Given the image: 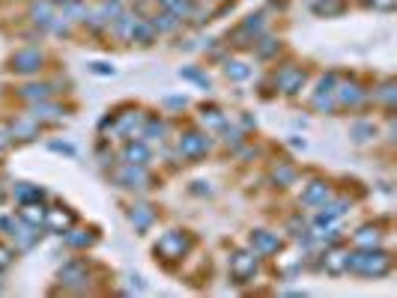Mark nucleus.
<instances>
[{"instance_id":"13","label":"nucleus","mask_w":397,"mask_h":298,"mask_svg":"<svg viewBox=\"0 0 397 298\" xmlns=\"http://www.w3.org/2000/svg\"><path fill=\"white\" fill-rule=\"evenodd\" d=\"M176 24H179V21H176L173 15H161V21H159V18L153 21V27H156V30H173Z\"/></svg>"},{"instance_id":"9","label":"nucleus","mask_w":397,"mask_h":298,"mask_svg":"<svg viewBox=\"0 0 397 298\" xmlns=\"http://www.w3.org/2000/svg\"><path fill=\"white\" fill-rule=\"evenodd\" d=\"M338 96H341V101H344V104H355V101H362V99H365V93L358 90L355 84H344V87L338 90Z\"/></svg>"},{"instance_id":"5","label":"nucleus","mask_w":397,"mask_h":298,"mask_svg":"<svg viewBox=\"0 0 397 298\" xmlns=\"http://www.w3.org/2000/svg\"><path fill=\"white\" fill-rule=\"evenodd\" d=\"M179 149H183V155H200V152H206V149H209V140L203 134H188Z\"/></svg>"},{"instance_id":"18","label":"nucleus","mask_w":397,"mask_h":298,"mask_svg":"<svg viewBox=\"0 0 397 298\" xmlns=\"http://www.w3.org/2000/svg\"><path fill=\"white\" fill-rule=\"evenodd\" d=\"M96 72H99V74H114V69H107L105 63H96Z\"/></svg>"},{"instance_id":"12","label":"nucleus","mask_w":397,"mask_h":298,"mask_svg":"<svg viewBox=\"0 0 397 298\" xmlns=\"http://www.w3.org/2000/svg\"><path fill=\"white\" fill-rule=\"evenodd\" d=\"M164 6H170L176 15H188V12H191V3H188V0H164Z\"/></svg>"},{"instance_id":"8","label":"nucleus","mask_w":397,"mask_h":298,"mask_svg":"<svg viewBox=\"0 0 397 298\" xmlns=\"http://www.w3.org/2000/svg\"><path fill=\"white\" fill-rule=\"evenodd\" d=\"M36 66H39V54L36 51H24L15 57V69H21V72H33Z\"/></svg>"},{"instance_id":"15","label":"nucleus","mask_w":397,"mask_h":298,"mask_svg":"<svg viewBox=\"0 0 397 298\" xmlns=\"http://www.w3.org/2000/svg\"><path fill=\"white\" fill-rule=\"evenodd\" d=\"M156 134H159V140H161V134H164V125H161V123H150V128H147V134H143V137H147V140H156Z\"/></svg>"},{"instance_id":"16","label":"nucleus","mask_w":397,"mask_h":298,"mask_svg":"<svg viewBox=\"0 0 397 298\" xmlns=\"http://www.w3.org/2000/svg\"><path fill=\"white\" fill-rule=\"evenodd\" d=\"M24 96H27V99H36V96H39V99H42V96H48V87H27Z\"/></svg>"},{"instance_id":"6","label":"nucleus","mask_w":397,"mask_h":298,"mask_svg":"<svg viewBox=\"0 0 397 298\" xmlns=\"http://www.w3.org/2000/svg\"><path fill=\"white\" fill-rule=\"evenodd\" d=\"M308 206H322V203H326L329 200V188H326V185H322V182H314L311 185V188L305 191V197H302Z\"/></svg>"},{"instance_id":"2","label":"nucleus","mask_w":397,"mask_h":298,"mask_svg":"<svg viewBox=\"0 0 397 298\" xmlns=\"http://www.w3.org/2000/svg\"><path fill=\"white\" fill-rule=\"evenodd\" d=\"M233 274L239 277V280H245V277H251L257 272V253H236L233 256Z\"/></svg>"},{"instance_id":"7","label":"nucleus","mask_w":397,"mask_h":298,"mask_svg":"<svg viewBox=\"0 0 397 298\" xmlns=\"http://www.w3.org/2000/svg\"><path fill=\"white\" fill-rule=\"evenodd\" d=\"M126 158H129L132 164H147L150 149L143 146V143H129V146H126Z\"/></svg>"},{"instance_id":"3","label":"nucleus","mask_w":397,"mask_h":298,"mask_svg":"<svg viewBox=\"0 0 397 298\" xmlns=\"http://www.w3.org/2000/svg\"><path fill=\"white\" fill-rule=\"evenodd\" d=\"M120 182H126V188H143V182H147V173H143V167L137 164H132L129 161V167L120 173Z\"/></svg>"},{"instance_id":"14","label":"nucleus","mask_w":397,"mask_h":298,"mask_svg":"<svg viewBox=\"0 0 397 298\" xmlns=\"http://www.w3.org/2000/svg\"><path fill=\"white\" fill-rule=\"evenodd\" d=\"M227 74H233L236 81H242V78H248L251 72H248V69H242V63H230V66H227Z\"/></svg>"},{"instance_id":"1","label":"nucleus","mask_w":397,"mask_h":298,"mask_svg":"<svg viewBox=\"0 0 397 298\" xmlns=\"http://www.w3.org/2000/svg\"><path fill=\"white\" fill-rule=\"evenodd\" d=\"M346 269L349 272H362V274H385L391 269V256L388 253H379V250L373 253L371 248L368 250H355V253L346 256Z\"/></svg>"},{"instance_id":"4","label":"nucleus","mask_w":397,"mask_h":298,"mask_svg":"<svg viewBox=\"0 0 397 298\" xmlns=\"http://www.w3.org/2000/svg\"><path fill=\"white\" fill-rule=\"evenodd\" d=\"M159 250H161V253H167V256H183V250H185V239L179 236V233H170V236H164V239L159 242Z\"/></svg>"},{"instance_id":"10","label":"nucleus","mask_w":397,"mask_h":298,"mask_svg":"<svg viewBox=\"0 0 397 298\" xmlns=\"http://www.w3.org/2000/svg\"><path fill=\"white\" fill-rule=\"evenodd\" d=\"M251 242H254L260 250H278L281 248V242L275 236H266V233H254V239H251Z\"/></svg>"},{"instance_id":"11","label":"nucleus","mask_w":397,"mask_h":298,"mask_svg":"<svg viewBox=\"0 0 397 298\" xmlns=\"http://www.w3.org/2000/svg\"><path fill=\"white\" fill-rule=\"evenodd\" d=\"M132 218H137V230H143L153 221V209L150 206H137V212H132Z\"/></svg>"},{"instance_id":"17","label":"nucleus","mask_w":397,"mask_h":298,"mask_svg":"<svg viewBox=\"0 0 397 298\" xmlns=\"http://www.w3.org/2000/svg\"><path fill=\"white\" fill-rule=\"evenodd\" d=\"M12 131H21V134H33L36 128H33V125H27V123H21V125H15Z\"/></svg>"}]
</instances>
